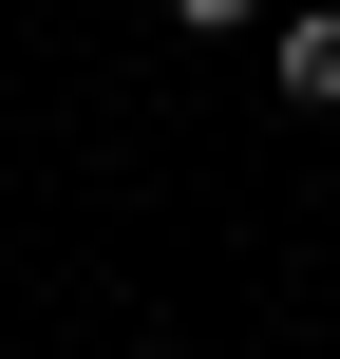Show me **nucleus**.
<instances>
[{
    "mask_svg": "<svg viewBox=\"0 0 340 359\" xmlns=\"http://www.w3.org/2000/svg\"><path fill=\"white\" fill-rule=\"evenodd\" d=\"M284 95H303V114H340V0H303V19H284Z\"/></svg>",
    "mask_w": 340,
    "mask_h": 359,
    "instance_id": "1",
    "label": "nucleus"
},
{
    "mask_svg": "<svg viewBox=\"0 0 340 359\" xmlns=\"http://www.w3.org/2000/svg\"><path fill=\"white\" fill-rule=\"evenodd\" d=\"M170 19H208V38H227V19H265V0H170Z\"/></svg>",
    "mask_w": 340,
    "mask_h": 359,
    "instance_id": "2",
    "label": "nucleus"
}]
</instances>
